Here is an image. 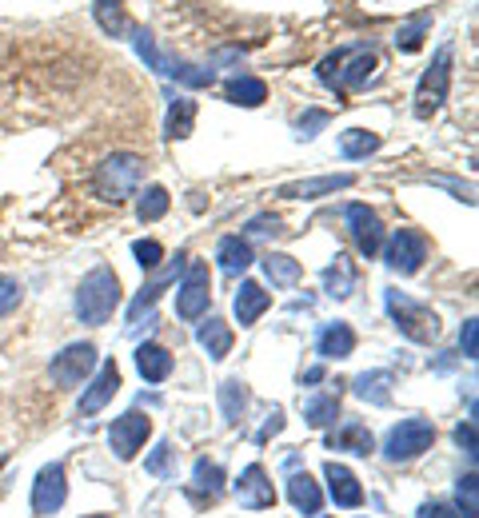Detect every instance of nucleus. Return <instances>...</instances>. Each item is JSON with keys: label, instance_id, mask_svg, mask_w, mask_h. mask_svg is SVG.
I'll return each instance as SVG.
<instances>
[{"label": "nucleus", "instance_id": "f8f14e48", "mask_svg": "<svg viewBox=\"0 0 479 518\" xmlns=\"http://www.w3.org/2000/svg\"><path fill=\"white\" fill-rule=\"evenodd\" d=\"M344 216H348V232H352L360 256L372 259L380 248H384V224H380V216H376L368 204H352Z\"/></svg>", "mask_w": 479, "mask_h": 518}, {"label": "nucleus", "instance_id": "b1692460", "mask_svg": "<svg viewBox=\"0 0 479 518\" xmlns=\"http://www.w3.org/2000/svg\"><path fill=\"white\" fill-rule=\"evenodd\" d=\"M324 291L332 299H348L356 291V267H352V259L336 256V263L324 267Z\"/></svg>", "mask_w": 479, "mask_h": 518}, {"label": "nucleus", "instance_id": "f704fd0d", "mask_svg": "<svg viewBox=\"0 0 479 518\" xmlns=\"http://www.w3.org/2000/svg\"><path fill=\"white\" fill-rule=\"evenodd\" d=\"M336 415H340V399H336V395H316V399H308V407H304V419H308L312 427H332Z\"/></svg>", "mask_w": 479, "mask_h": 518}, {"label": "nucleus", "instance_id": "dca6fc26", "mask_svg": "<svg viewBox=\"0 0 479 518\" xmlns=\"http://www.w3.org/2000/svg\"><path fill=\"white\" fill-rule=\"evenodd\" d=\"M352 184H356V176L340 172V176H320V180H300V184H284V188H280V196H284V200H320V196L344 192V188H352Z\"/></svg>", "mask_w": 479, "mask_h": 518}, {"label": "nucleus", "instance_id": "4be33fe9", "mask_svg": "<svg viewBox=\"0 0 479 518\" xmlns=\"http://www.w3.org/2000/svg\"><path fill=\"white\" fill-rule=\"evenodd\" d=\"M328 447L332 451H348V455H372L376 443H372V431L360 427V423H344L340 431L328 435Z\"/></svg>", "mask_w": 479, "mask_h": 518}, {"label": "nucleus", "instance_id": "bb28decb", "mask_svg": "<svg viewBox=\"0 0 479 518\" xmlns=\"http://www.w3.org/2000/svg\"><path fill=\"white\" fill-rule=\"evenodd\" d=\"M184 259H188V256L180 252V256H176V263H172V267H168V271H164V275H160L156 283H148V287H144V291H140V295H136V299L128 303V323H140V311H144V307H152V303L160 299V291H164V287H168V283H172V279L180 275Z\"/></svg>", "mask_w": 479, "mask_h": 518}, {"label": "nucleus", "instance_id": "f257e3e1", "mask_svg": "<svg viewBox=\"0 0 479 518\" xmlns=\"http://www.w3.org/2000/svg\"><path fill=\"white\" fill-rule=\"evenodd\" d=\"M320 80L336 92V96H348L356 88H364L376 72V52L368 44H348V48H336L332 56L320 60Z\"/></svg>", "mask_w": 479, "mask_h": 518}, {"label": "nucleus", "instance_id": "8fccbe9b", "mask_svg": "<svg viewBox=\"0 0 479 518\" xmlns=\"http://www.w3.org/2000/svg\"><path fill=\"white\" fill-rule=\"evenodd\" d=\"M92 518H104V515H92Z\"/></svg>", "mask_w": 479, "mask_h": 518}, {"label": "nucleus", "instance_id": "c85d7f7f", "mask_svg": "<svg viewBox=\"0 0 479 518\" xmlns=\"http://www.w3.org/2000/svg\"><path fill=\"white\" fill-rule=\"evenodd\" d=\"M196 339H200V347L208 351V359H216V363L232 351V327H228L224 319H208V323H200V335H196Z\"/></svg>", "mask_w": 479, "mask_h": 518}, {"label": "nucleus", "instance_id": "09e8293b", "mask_svg": "<svg viewBox=\"0 0 479 518\" xmlns=\"http://www.w3.org/2000/svg\"><path fill=\"white\" fill-rule=\"evenodd\" d=\"M324 379V367H312V371H304V383H320Z\"/></svg>", "mask_w": 479, "mask_h": 518}, {"label": "nucleus", "instance_id": "4468645a", "mask_svg": "<svg viewBox=\"0 0 479 518\" xmlns=\"http://www.w3.org/2000/svg\"><path fill=\"white\" fill-rule=\"evenodd\" d=\"M236 499H240V507H248V511H264V507L276 503V491H272V483H268V475H264L260 463H252V467L236 479Z\"/></svg>", "mask_w": 479, "mask_h": 518}, {"label": "nucleus", "instance_id": "49530a36", "mask_svg": "<svg viewBox=\"0 0 479 518\" xmlns=\"http://www.w3.org/2000/svg\"><path fill=\"white\" fill-rule=\"evenodd\" d=\"M456 443L468 451V455H476V427L468 423V427H456Z\"/></svg>", "mask_w": 479, "mask_h": 518}, {"label": "nucleus", "instance_id": "0eeeda50", "mask_svg": "<svg viewBox=\"0 0 479 518\" xmlns=\"http://www.w3.org/2000/svg\"><path fill=\"white\" fill-rule=\"evenodd\" d=\"M432 443H436V427H432L428 419H404L400 427H392V435H388V443H384V455H388L392 463H412V459H420Z\"/></svg>", "mask_w": 479, "mask_h": 518}, {"label": "nucleus", "instance_id": "5701e85b", "mask_svg": "<svg viewBox=\"0 0 479 518\" xmlns=\"http://www.w3.org/2000/svg\"><path fill=\"white\" fill-rule=\"evenodd\" d=\"M216 259H220V267H224V275H244L248 267H252V244L248 240H240V236H224L220 240V248H216Z\"/></svg>", "mask_w": 479, "mask_h": 518}, {"label": "nucleus", "instance_id": "412c9836", "mask_svg": "<svg viewBox=\"0 0 479 518\" xmlns=\"http://www.w3.org/2000/svg\"><path fill=\"white\" fill-rule=\"evenodd\" d=\"M320 355L324 359H348L352 351H356V331L348 327V323H328L324 331H320Z\"/></svg>", "mask_w": 479, "mask_h": 518}, {"label": "nucleus", "instance_id": "9d476101", "mask_svg": "<svg viewBox=\"0 0 479 518\" xmlns=\"http://www.w3.org/2000/svg\"><path fill=\"white\" fill-rule=\"evenodd\" d=\"M92 367H96V347H92V343H72V347H64V351L52 359L48 375H52V383H60V387H80V383L92 375Z\"/></svg>", "mask_w": 479, "mask_h": 518}, {"label": "nucleus", "instance_id": "c03bdc74", "mask_svg": "<svg viewBox=\"0 0 479 518\" xmlns=\"http://www.w3.org/2000/svg\"><path fill=\"white\" fill-rule=\"evenodd\" d=\"M168 459H172V447H168V443H160V447H156V455H152L144 467H148L152 475H168Z\"/></svg>", "mask_w": 479, "mask_h": 518}, {"label": "nucleus", "instance_id": "79ce46f5", "mask_svg": "<svg viewBox=\"0 0 479 518\" xmlns=\"http://www.w3.org/2000/svg\"><path fill=\"white\" fill-rule=\"evenodd\" d=\"M460 347H464V355H468V359H476V355H479V327H476V319H468V323H464V331H460Z\"/></svg>", "mask_w": 479, "mask_h": 518}, {"label": "nucleus", "instance_id": "393cba45", "mask_svg": "<svg viewBox=\"0 0 479 518\" xmlns=\"http://www.w3.org/2000/svg\"><path fill=\"white\" fill-rule=\"evenodd\" d=\"M192 128H196V100L176 96V100L168 104L164 132H168V140H184V136H192Z\"/></svg>", "mask_w": 479, "mask_h": 518}, {"label": "nucleus", "instance_id": "e433bc0d", "mask_svg": "<svg viewBox=\"0 0 479 518\" xmlns=\"http://www.w3.org/2000/svg\"><path fill=\"white\" fill-rule=\"evenodd\" d=\"M192 483H196V491H200V495H208V499H212V495H220V491H224V471H220L216 463L200 459V463L192 467Z\"/></svg>", "mask_w": 479, "mask_h": 518}, {"label": "nucleus", "instance_id": "2f4dec72", "mask_svg": "<svg viewBox=\"0 0 479 518\" xmlns=\"http://www.w3.org/2000/svg\"><path fill=\"white\" fill-rule=\"evenodd\" d=\"M220 411L228 423H240V415L248 411V387L240 379H224L220 383Z\"/></svg>", "mask_w": 479, "mask_h": 518}, {"label": "nucleus", "instance_id": "7ed1b4c3", "mask_svg": "<svg viewBox=\"0 0 479 518\" xmlns=\"http://www.w3.org/2000/svg\"><path fill=\"white\" fill-rule=\"evenodd\" d=\"M132 40H136V52L144 56V64H148L152 72L172 76V80H180L184 88H212V84H216V68H196V64H184V60L164 56V52L156 48V36H152V32L132 28Z\"/></svg>", "mask_w": 479, "mask_h": 518}, {"label": "nucleus", "instance_id": "58836bf2", "mask_svg": "<svg viewBox=\"0 0 479 518\" xmlns=\"http://www.w3.org/2000/svg\"><path fill=\"white\" fill-rule=\"evenodd\" d=\"M456 495H460V511H464V518H479L476 475H464V479H460V487H456Z\"/></svg>", "mask_w": 479, "mask_h": 518}, {"label": "nucleus", "instance_id": "6e6552de", "mask_svg": "<svg viewBox=\"0 0 479 518\" xmlns=\"http://www.w3.org/2000/svg\"><path fill=\"white\" fill-rule=\"evenodd\" d=\"M384 259H388V267H392V271H400V275H416V271L424 267V259H428V236H424V232H416V228H400V232L388 240Z\"/></svg>", "mask_w": 479, "mask_h": 518}, {"label": "nucleus", "instance_id": "a18cd8bd", "mask_svg": "<svg viewBox=\"0 0 479 518\" xmlns=\"http://www.w3.org/2000/svg\"><path fill=\"white\" fill-rule=\"evenodd\" d=\"M248 232H252V236H268V232H280V220H276V216H256Z\"/></svg>", "mask_w": 479, "mask_h": 518}, {"label": "nucleus", "instance_id": "aec40b11", "mask_svg": "<svg viewBox=\"0 0 479 518\" xmlns=\"http://www.w3.org/2000/svg\"><path fill=\"white\" fill-rule=\"evenodd\" d=\"M392 383H396V375H392V371H364L352 387H356V395H360L364 403H372V407H388V403H392Z\"/></svg>", "mask_w": 479, "mask_h": 518}, {"label": "nucleus", "instance_id": "a878e982", "mask_svg": "<svg viewBox=\"0 0 479 518\" xmlns=\"http://www.w3.org/2000/svg\"><path fill=\"white\" fill-rule=\"evenodd\" d=\"M288 499H292V507L300 515H320V507H324V495L312 483V475H292L288 479Z\"/></svg>", "mask_w": 479, "mask_h": 518}, {"label": "nucleus", "instance_id": "ea45409f", "mask_svg": "<svg viewBox=\"0 0 479 518\" xmlns=\"http://www.w3.org/2000/svg\"><path fill=\"white\" fill-rule=\"evenodd\" d=\"M132 256H136V263L148 271V267H156V263L164 259V248H160L156 240H136V244H132Z\"/></svg>", "mask_w": 479, "mask_h": 518}, {"label": "nucleus", "instance_id": "a19ab883", "mask_svg": "<svg viewBox=\"0 0 479 518\" xmlns=\"http://www.w3.org/2000/svg\"><path fill=\"white\" fill-rule=\"evenodd\" d=\"M324 124H328V112L312 108V112H308V116L300 120V132H296V136H300V140H312V136H316V132H320Z\"/></svg>", "mask_w": 479, "mask_h": 518}, {"label": "nucleus", "instance_id": "c9c22d12", "mask_svg": "<svg viewBox=\"0 0 479 518\" xmlns=\"http://www.w3.org/2000/svg\"><path fill=\"white\" fill-rule=\"evenodd\" d=\"M432 28V16L428 12H420V16H412L408 24H400V32H396V48H404V52H416L420 44H424V32Z\"/></svg>", "mask_w": 479, "mask_h": 518}, {"label": "nucleus", "instance_id": "3c124183", "mask_svg": "<svg viewBox=\"0 0 479 518\" xmlns=\"http://www.w3.org/2000/svg\"><path fill=\"white\" fill-rule=\"evenodd\" d=\"M0 463H4V455H0Z\"/></svg>", "mask_w": 479, "mask_h": 518}, {"label": "nucleus", "instance_id": "39448f33", "mask_svg": "<svg viewBox=\"0 0 479 518\" xmlns=\"http://www.w3.org/2000/svg\"><path fill=\"white\" fill-rule=\"evenodd\" d=\"M384 303H388V315L396 319V327H400L412 343H432V339H440V315H436L428 303H416V299L404 295V291H388Z\"/></svg>", "mask_w": 479, "mask_h": 518}, {"label": "nucleus", "instance_id": "c756f323", "mask_svg": "<svg viewBox=\"0 0 479 518\" xmlns=\"http://www.w3.org/2000/svg\"><path fill=\"white\" fill-rule=\"evenodd\" d=\"M92 16H96V24H100L108 36H116V40L132 32L128 16H124V0H92Z\"/></svg>", "mask_w": 479, "mask_h": 518}, {"label": "nucleus", "instance_id": "6ab92c4d", "mask_svg": "<svg viewBox=\"0 0 479 518\" xmlns=\"http://www.w3.org/2000/svg\"><path fill=\"white\" fill-rule=\"evenodd\" d=\"M136 367L148 383H164L172 375V355L160 347V343H140L136 347Z\"/></svg>", "mask_w": 479, "mask_h": 518}, {"label": "nucleus", "instance_id": "cd10ccee", "mask_svg": "<svg viewBox=\"0 0 479 518\" xmlns=\"http://www.w3.org/2000/svg\"><path fill=\"white\" fill-rule=\"evenodd\" d=\"M224 96H228L232 104H244V108H260V104L268 100V84H264L260 76H236V80H228Z\"/></svg>", "mask_w": 479, "mask_h": 518}, {"label": "nucleus", "instance_id": "ddd939ff", "mask_svg": "<svg viewBox=\"0 0 479 518\" xmlns=\"http://www.w3.org/2000/svg\"><path fill=\"white\" fill-rule=\"evenodd\" d=\"M64 499H68L64 467L52 463V467H44V471L36 475V483H32V511H36V515H56V511L64 507Z\"/></svg>", "mask_w": 479, "mask_h": 518}, {"label": "nucleus", "instance_id": "20e7f679", "mask_svg": "<svg viewBox=\"0 0 479 518\" xmlns=\"http://www.w3.org/2000/svg\"><path fill=\"white\" fill-rule=\"evenodd\" d=\"M140 180H144V160H140V156H132V152H116V156H108V160L96 168V176H92L96 192H100L104 200H112V204L128 200V196L140 188Z\"/></svg>", "mask_w": 479, "mask_h": 518}, {"label": "nucleus", "instance_id": "72a5a7b5", "mask_svg": "<svg viewBox=\"0 0 479 518\" xmlns=\"http://www.w3.org/2000/svg\"><path fill=\"white\" fill-rule=\"evenodd\" d=\"M168 204H172V196H168L160 184H152V188L140 196V204H136V216H140L144 224H156V220L168 212Z\"/></svg>", "mask_w": 479, "mask_h": 518}, {"label": "nucleus", "instance_id": "9b49d317", "mask_svg": "<svg viewBox=\"0 0 479 518\" xmlns=\"http://www.w3.org/2000/svg\"><path fill=\"white\" fill-rule=\"evenodd\" d=\"M152 435V419L148 415H140V411H128V415H120L116 423H112V431H108V443H112V451H116V459H136V451L144 447V439Z\"/></svg>", "mask_w": 479, "mask_h": 518}, {"label": "nucleus", "instance_id": "de8ad7c7", "mask_svg": "<svg viewBox=\"0 0 479 518\" xmlns=\"http://www.w3.org/2000/svg\"><path fill=\"white\" fill-rule=\"evenodd\" d=\"M416 518H460V515H456L452 507H444V503H428Z\"/></svg>", "mask_w": 479, "mask_h": 518}, {"label": "nucleus", "instance_id": "423d86ee", "mask_svg": "<svg viewBox=\"0 0 479 518\" xmlns=\"http://www.w3.org/2000/svg\"><path fill=\"white\" fill-rule=\"evenodd\" d=\"M448 88H452V48H440L432 68L416 84V116L420 120L436 116L444 108V100H448Z\"/></svg>", "mask_w": 479, "mask_h": 518}, {"label": "nucleus", "instance_id": "a211bd4d", "mask_svg": "<svg viewBox=\"0 0 479 518\" xmlns=\"http://www.w3.org/2000/svg\"><path fill=\"white\" fill-rule=\"evenodd\" d=\"M268 307H272V295H268L260 283L244 279L240 291H236V319H240V327H252Z\"/></svg>", "mask_w": 479, "mask_h": 518}, {"label": "nucleus", "instance_id": "37998d69", "mask_svg": "<svg viewBox=\"0 0 479 518\" xmlns=\"http://www.w3.org/2000/svg\"><path fill=\"white\" fill-rule=\"evenodd\" d=\"M280 431H284V411L276 407V411L268 415V423L260 427V435H256V443H268V439H272V435H280Z\"/></svg>", "mask_w": 479, "mask_h": 518}, {"label": "nucleus", "instance_id": "f03ea898", "mask_svg": "<svg viewBox=\"0 0 479 518\" xmlns=\"http://www.w3.org/2000/svg\"><path fill=\"white\" fill-rule=\"evenodd\" d=\"M116 303H120V279H116V271L112 267H92L80 279V287H76V315H80V323H92V327L108 323L112 311H116Z\"/></svg>", "mask_w": 479, "mask_h": 518}, {"label": "nucleus", "instance_id": "473e14b6", "mask_svg": "<svg viewBox=\"0 0 479 518\" xmlns=\"http://www.w3.org/2000/svg\"><path fill=\"white\" fill-rule=\"evenodd\" d=\"M376 148H380V136H376V132H364V128L340 132V152H344L348 160H364V156H372Z\"/></svg>", "mask_w": 479, "mask_h": 518}, {"label": "nucleus", "instance_id": "4c0bfd02", "mask_svg": "<svg viewBox=\"0 0 479 518\" xmlns=\"http://www.w3.org/2000/svg\"><path fill=\"white\" fill-rule=\"evenodd\" d=\"M20 299H24V287H20L12 275H0V319L12 315V311L20 307Z\"/></svg>", "mask_w": 479, "mask_h": 518}, {"label": "nucleus", "instance_id": "2eb2a0df", "mask_svg": "<svg viewBox=\"0 0 479 518\" xmlns=\"http://www.w3.org/2000/svg\"><path fill=\"white\" fill-rule=\"evenodd\" d=\"M116 391H120V367L108 359V363L96 371V379L88 383V391L80 395V415H96V411H100Z\"/></svg>", "mask_w": 479, "mask_h": 518}, {"label": "nucleus", "instance_id": "1a4fd4ad", "mask_svg": "<svg viewBox=\"0 0 479 518\" xmlns=\"http://www.w3.org/2000/svg\"><path fill=\"white\" fill-rule=\"evenodd\" d=\"M208 295H212V279L204 263H188L180 291H176V315L180 319H200L208 311Z\"/></svg>", "mask_w": 479, "mask_h": 518}, {"label": "nucleus", "instance_id": "7c9ffc66", "mask_svg": "<svg viewBox=\"0 0 479 518\" xmlns=\"http://www.w3.org/2000/svg\"><path fill=\"white\" fill-rule=\"evenodd\" d=\"M264 275L272 279V287H296L304 279V267L296 263L292 256H264Z\"/></svg>", "mask_w": 479, "mask_h": 518}, {"label": "nucleus", "instance_id": "f3484780", "mask_svg": "<svg viewBox=\"0 0 479 518\" xmlns=\"http://www.w3.org/2000/svg\"><path fill=\"white\" fill-rule=\"evenodd\" d=\"M324 479H328V491H332V499H336V507H360L364 503V491H360V483H356V475L348 471V467H340V463H328L324 467Z\"/></svg>", "mask_w": 479, "mask_h": 518}]
</instances>
